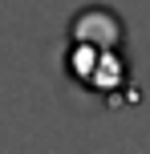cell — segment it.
<instances>
[{
  "label": "cell",
  "instance_id": "6da1fadb",
  "mask_svg": "<svg viewBox=\"0 0 150 154\" xmlns=\"http://www.w3.org/2000/svg\"><path fill=\"white\" fill-rule=\"evenodd\" d=\"M65 73H69L81 89H89V93L126 89V81H130V65H126V57H122V49L81 45V41H69Z\"/></svg>",
  "mask_w": 150,
  "mask_h": 154
},
{
  "label": "cell",
  "instance_id": "7a4b0ae2",
  "mask_svg": "<svg viewBox=\"0 0 150 154\" xmlns=\"http://www.w3.org/2000/svg\"><path fill=\"white\" fill-rule=\"evenodd\" d=\"M69 41L81 45H102V49H122L126 45V29H122V16L110 8H81L69 24Z\"/></svg>",
  "mask_w": 150,
  "mask_h": 154
}]
</instances>
